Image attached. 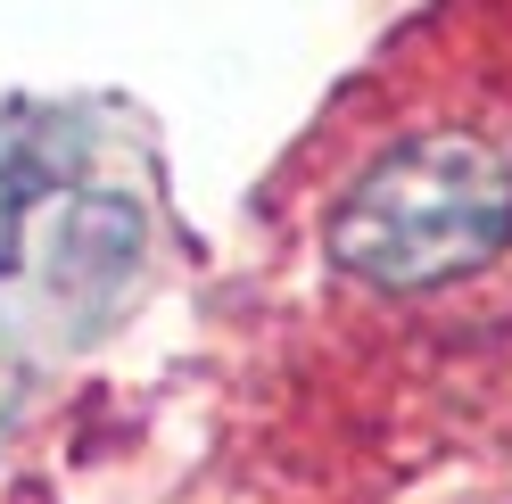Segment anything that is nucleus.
Segmentation results:
<instances>
[{
	"label": "nucleus",
	"instance_id": "nucleus-1",
	"mask_svg": "<svg viewBox=\"0 0 512 504\" xmlns=\"http://www.w3.org/2000/svg\"><path fill=\"white\" fill-rule=\"evenodd\" d=\"M504 240H512V157L471 133H438L372 157L331 207L339 273L397 298L446 290V281L496 265Z\"/></svg>",
	"mask_w": 512,
	"mask_h": 504
},
{
	"label": "nucleus",
	"instance_id": "nucleus-2",
	"mask_svg": "<svg viewBox=\"0 0 512 504\" xmlns=\"http://www.w3.org/2000/svg\"><path fill=\"white\" fill-rule=\"evenodd\" d=\"M42 191V157L25 141H0V273L17 265V240H25V207Z\"/></svg>",
	"mask_w": 512,
	"mask_h": 504
},
{
	"label": "nucleus",
	"instance_id": "nucleus-3",
	"mask_svg": "<svg viewBox=\"0 0 512 504\" xmlns=\"http://www.w3.org/2000/svg\"><path fill=\"white\" fill-rule=\"evenodd\" d=\"M0 405H9V372H0Z\"/></svg>",
	"mask_w": 512,
	"mask_h": 504
}]
</instances>
